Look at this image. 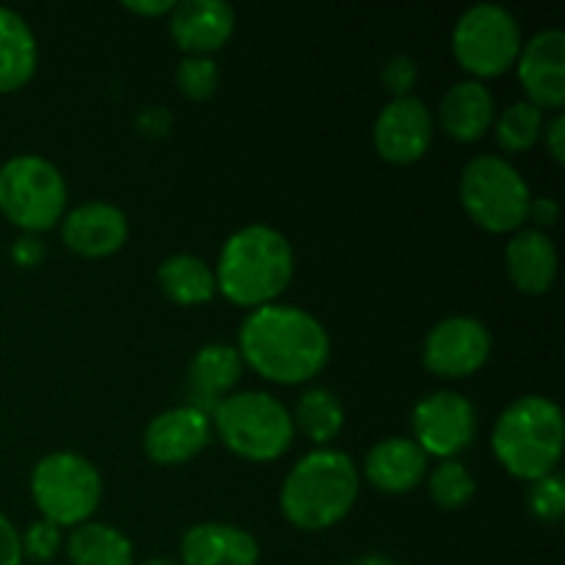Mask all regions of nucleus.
<instances>
[{
	"label": "nucleus",
	"mask_w": 565,
	"mask_h": 565,
	"mask_svg": "<svg viewBox=\"0 0 565 565\" xmlns=\"http://www.w3.org/2000/svg\"><path fill=\"white\" fill-rule=\"evenodd\" d=\"M544 110L530 99H516L508 108H502L494 119V138L502 152L522 154L539 143L544 136Z\"/></svg>",
	"instance_id": "nucleus-26"
},
{
	"label": "nucleus",
	"mask_w": 565,
	"mask_h": 565,
	"mask_svg": "<svg viewBox=\"0 0 565 565\" xmlns=\"http://www.w3.org/2000/svg\"><path fill=\"white\" fill-rule=\"evenodd\" d=\"M417 81L419 66L412 55H392L381 66V83H384L386 92H392V97H408V94H414Z\"/></svg>",
	"instance_id": "nucleus-31"
},
{
	"label": "nucleus",
	"mask_w": 565,
	"mask_h": 565,
	"mask_svg": "<svg viewBox=\"0 0 565 565\" xmlns=\"http://www.w3.org/2000/svg\"><path fill=\"white\" fill-rule=\"evenodd\" d=\"M31 497L42 519L61 530H72L92 522L103 502V475L81 452H50L33 467Z\"/></svg>",
	"instance_id": "nucleus-8"
},
{
	"label": "nucleus",
	"mask_w": 565,
	"mask_h": 565,
	"mask_svg": "<svg viewBox=\"0 0 565 565\" xmlns=\"http://www.w3.org/2000/svg\"><path fill=\"white\" fill-rule=\"evenodd\" d=\"M373 143L386 163L408 166L423 160L434 143V114L425 99L417 94L392 97L375 116Z\"/></svg>",
	"instance_id": "nucleus-12"
},
{
	"label": "nucleus",
	"mask_w": 565,
	"mask_h": 565,
	"mask_svg": "<svg viewBox=\"0 0 565 565\" xmlns=\"http://www.w3.org/2000/svg\"><path fill=\"white\" fill-rule=\"evenodd\" d=\"M125 9L141 17H163V14H171L174 0H127Z\"/></svg>",
	"instance_id": "nucleus-36"
},
{
	"label": "nucleus",
	"mask_w": 565,
	"mask_h": 565,
	"mask_svg": "<svg viewBox=\"0 0 565 565\" xmlns=\"http://www.w3.org/2000/svg\"><path fill=\"white\" fill-rule=\"evenodd\" d=\"M36 64L39 44L33 28L20 11L0 6V94L25 86Z\"/></svg>",
	"instance_id": "nucleus-22"
},
{
	"label": "nucleus",
	"mask_w": 565,
	"mask_h": 565,
	"mask_svg": "<svg viewBox=\"0 0 565 565\" xmlns=\"http://www.w3.org/2000/svg\"><path fill=\"white\" fill-rule=\"evenodd\" d=\"M522 44V22L500 3L469 6L452 28V53L475 81L511 70Z\"/></svg>",
	"instance_id": "nucleus-9"
},
{
	"label": "nucleus",
	"mask_w": 565,
	"mask_h": 565,
	"mask_svg": "<svg viewBox=\"0 0 565 565\" xmlns=\"http://www.w3.org/2000/svg\"><path fill=\"white\" fill-rule=\"evenodd\" d=\"M158 285L169 301L180 307H199L218 292L215 274L196 254H171L160 263Z\"/></svg>",
	"instance_id": "nucleus-24"
},
{
	"label": "nucleus",
	"mask_w": 565,
	"mask_h": 565,
	"mask_svg": "<svg viewBox=\"0 0 565 565\" xmlns=\"http://www.w3.org/2000/svg\"><path fill=\"white\" fill-rule=\"evenodd\" d=\"M290 417L296 434L318 447H329L345 428V406L326 386H312V390L301 392Z\"/></svg>",
	"instance_id": "nucleus-25"
},
{
	"label": "nucleus",
	"mask_w": 565,
	"mask_h": 565,
	"mask_svg": "<svg viewBox=\"0 0 565 565\" xmlns=\"http://www.w3.org/2000/svg\"><path fill=\"white\" fill-rule=\"evenodd\" d=\"M130 235L125 210L110 202H83L61 218V241L72 254L103 259L119 252Z\"/></svg>",
	"instance_id": "nucleus-15"
},
{
	"label": "nucleus",
	"mask_w": 565,
	"mask_h": 565,
	"mask_svg": "<svg viewBox=\"0 0 565 565\" xmlns=\"http://www.w3.org/2000/svg\"><path fill=\"white\" fill-rule=\"evenodd\" d=\"M565 447L563 408L552 397H516L497 417L491 430V452L508 475L519 480L544 478L557 472Z\"/></svg>",
	"instance_id": "nucleus-4"
},
{
	"label": "nucleus",
	"mask_w": 565,
	"mask_h": 565,
	"mask_svg": "<svg viewBox=\"0 0 565 565\" xmlns=\"http://www.w3.org/2000/svg\"><path fill=\"white\" fill-rule=\"evenodd\" d=\"M505 268L513 287L527 296H544L557 279V248L546 232L519 230L508 241Z\"/></svg>",
	"instance_id": "nucleus-21"
},
{
	"label": "nucleus",
	"mask_w": 565,
	"mask_h": 565,
	"mask_svg": "<svg viewBox=\"0 0 565 565\" xmlns=\"http://www.w3.org/2000/svg\"><path fill=\"white\" fill-rule=\"evenodd\" d=\"M138 565H180V563L171 561V557H147V561Z\"/></svg>",
	"instance_id": "nucleus-39"
},
{
	"label": "nucleus",
	"mask_w": 565,
	"mask_h": 565,
	"mask_svg": "<svg viewBox=\"0 0 565 565\" xmlns=\"http://www.w3.org/2000/svg\"><path fill=\"white\" fill-rule=\"evenodd\" d=\"M221 72L213 55H185L177 64V88L182 97L193 103H204L218 92Z\"/></svg>",
	"instance_id": "nucleus-28"
},
{
	"label": "nucleus",
	"mask_w": 565,
	"mask_h": 565,
	"mask_svg": "<svg viewBox=\"0 0 565 565\" xmlns=\"http://www.w3.org/2000/svg\"><path fill=\"white\" fill-rule=\"evenodd\" d=\"M235 9L224 0H182L169 14V31L185 55H213L235 33Z\"/></svg>",
	"instance_id": "nucleus-16"
},
{
	"label": "nucleus",
	"mask_w": 565,
	"mask_h": 565,
	"mask_svg": "<svg viewBox=\"0 0 565 565\" xmlns=\"http://www.w3.org/2000/svg\"><path fill=\"white\" fill-rule=\"evenodd\" d=\"M414 441L423 447L425 456L439 461L458 458L475 439L478 430V412L472 401L458 392L441 390L419 397L412 408Z\"/></svg>",
	"instance_id": "nucleus-10"
},
{
	"label": "nucleus",
	"mask_w": 565,
	"mask_h": 565,
	"mask_svg": "<svg viewBox=\"0 0 565 565\" xmlns=\"http://www.w3.org/2000/svg\"><path fill=\"white\" fill-rule=\"evenodd\" d=\"M141 121H147V130L152 132V136H160V132L169 130L171 116H166L163 108H147L141 114Z\"/></svg>",
	"instance_id": "nucleus-37"
},
{
	"label": "nucleus",
	"mask_w": 565,
	"mask_h": 565,
	"mask_svg": "<svg viewBox=\"0 0 565 565\" xmlns=\"http://www.w3.org/2000/svg\"><path fill=\"white\" fill-rule=\"evenodd\" d=\"M527 508L541 524H557L565 513V480L561 472L533 480L527 489Z\"/></svg>",
	"instance_id": "nucleus-29"
},
{
	"label": "nucleus",
	"mask_w": 565,
	"mask_h": 565,
	"mask_svg": "<svg viewBox=\"0 0 565 565\" xmlns=\"http://www.w3.org/2000/svg\"><path fill=\"white\" fill-rule=\"evenodd\" d=\"M425 483H428L430 500L441 511H461L478 494V480L469 472L467 463H461L458 458H447V461H439L434 469H428Z\"/></svg>",
	"instance_id": "nucleus-27"
},
{
	"label": "nucleus",
	"mask_w": 565,
	"mask_h": 565,
	"mask_svg": "<svg viewBox=\"0 0 565 565\" xmlns=\"http://www.w3.org/2000/svg\"><path fill=\"white\" fill-rule=\"evenodd\" d=\"M351 565H401V563L392 561V557H386V555H364V557H359V561H353Z\"/></svg>",
	"instance_id": "nucleus-38"
},
{
	"label": "nucleus",
	"mask_w": 565,
	"mask_h": 565,
	"mask_svg": "<svg viewBox=\"0 0 565 565\" xmlns=\"http://www.w3.org/2000/svg\"><path fill=\"white\" fill-rule=\"evenodd\" d=\"M0 565H22L20 530L6 513H0Z\"/></svg>",
	"instance_id": "nucleus-33"
},
{
	"label": "nucleus",
	"mask_w": 565,
	"mask_h": 565,
	"mask_svg": "<svg viewBox=\"0 0 565 565\" xmlns=\"http://www.w3.org/2000/svg\"><path fill=\"white\" fill-rule=\"evenodd\" d=\"M527 221H533L535 230H541V232H546L550 226H555L557 221H561V204H557V199L533 196V202H530Z\"/></svg>",
	"instance_id": "nucleus-34"
},
{
	"label": "nucleus",
	"mask_w": 565,
	"mask_h": 565,
	"mask_svg": "<svg viewBox=\"0 0 565 565\" xmlns=\"http://www.w3.org/2000/svg\"><path fill=\"white\" fill-rule=\"evenodd\" d=\"M241 351L230 342H207L196 351V356L188 364V392H191V406L199 412L213 414L221 401L235 392L243 375Z\"/></svg>",
	"instance_id": "nucleus-19"
},
{
	"label": "nucleus",
	"mask_w": 565,
	"mask_h": 565,
	"mask_svg": "<svg viewBox=\"0 0 565 565\" xmlns=\"http://www.w3.org/2000/svg\"><path fill=\"white\" fill-rule=\"evenodd\" d=\"M70 565H132L136 550L121 530L105 522H86L72 527L66 539Z\"/></svg>",
	"instance_id": "nucleus-23"
},
{
	"label": "nucleus",
	"mask_w": 565,
	"mask_h": 565,
	"mask_svg": "<svg viewBox=\"0 0 565 565\" xmlns=\"http://www.w3.org/2000/svg\"><path fill=\"white\" fill-rule=\"evenodd\" d=\"M44 257H47V246L39 241V235H25L22 232L14 241V246H11V259L20 268H36V265L44 263Z\"/></svg>",
	"instance_id": "nucleus-32"
},
{
	"label": "nucleus",
	"mask_w": 565,
	"mask_h": 565,
	"mask_svg": "<svg viewBox=\"0 0 565 565\" xmlns=\"http://www.w3.org/2000/svg\"><path fill=\"white\" fill-rule=\"evenodd\" d=\"M491 348L494 340L486 323L469 315H452L425 334L423 364L439 379H469L489 362Z\"/></svg>",
	"instance_id": "nucleus-11"
},
{
	"label": "nucleus",
	"mask_w": 565,
	"mask_h": 565,
	"mask_svg": "<svg viewBox=\"0 0 565 565\" xmlns=\"http://www.w3.org/2000/svg\"><path fill=\"white\" fill-rule=\"evenodd\" d=\"M210 423L226 450L252 463L276 461L296 439L290 412L268 392H232L215 406Z\"/></svg>",
	"instance_id": "nucleus-5"
},
{
	"label": "nucleus",
	"mask_w": 565,
	"mask_h": 565,
	"mask_svg": "<svg viewBox=\"0 0 565 565\" xmlns=\"http://www.w3.org/2000/svg\"><path fill=\"white\" fill-rule=\"evenodd\" d=\"M458 196L469 218L491 235L524 230L533 202L522 171L502 154H478L469 160L461 171Z\"/></svg>",
	"instance_id": "nucleus-6"
},
{
	"label": "nucleus",
	"mask_w": 565,
	"mask_h": 565,
	"mask_svg": "<svg viewBox=\"0 0 565 565\" xmlns=\"http://www.w3.org/2000/svg\"><path fill=\"white\" fill-rule=\"evenodd\" d=\"M20 546H22V561L33 563H50L64 546V535L61 527H55L47 519H39V522L28 524L25 533H20Z\"/></svg>",
	"instance_id": "nucleus-30"
},
{
	"label": "nucleus",
	"mask_w": 565,
	"mask_h": 565,
	"mask_svg": "<svg viewBox=\"0 0 565 565\" xmlns=\"http://www.w3.org/2000/svg\"><path fill=\"white\" fill-rule=\"evenodd\" d=\"M66 180L42 154H14L0 166V213L25 235L53 230L66 213Z\"/></svg>",
	"instance_id": "nucleus-7"
},
{
	"label": "nucleus",
	"mask_w": 565,
	"mask_h": 565,
	"mask_svg": "<svg viewBox=\"0 0 565 565\" xmlns=\"http://www.w3.org/2000/svg\"><path fill=\"white\" fill-rule=\"evenodd\" d=\"M215 287L226 301L259 309L279 301L296 274L290 241L268 224H248L226 237L213 268Z\"/></svg>",
	"instance_id": "nucleus-2"
},
{
	"label": "nucleus",
	"mask_w": 565,
	"mask_h": 565,
	"mask_svg": "<svg viewBox=\"0 0 565 565\" xmlns=\"http://www.w3.org/2000/svg\"><path fill=\"white\" fill-rule=\"evenodd\" d=\"M428 461L423 447L408 436L375 441L364 456V478L381 494H408L425 483Z\"/></svg>",
	"instance_id": "nucleus-17"
},
{
	"label": "nucleus",
	"mask_w": 565,
	"mask_h": 565,
	"mask_svg": "<svg viewBox=\"0 0 565 565\" xmlns=\"http://www.w3.org/2000/svg\"><path fill=\"white\" fill-rule=\"evenodd\" d=\"M544 143H546V149H550L552 160H555L557 166H563L565 163V114L563 110H557V114L544 125Z\"/></svg>",
	"instance_id": "nucleus-35"
},
{
	"label": "nucleus",
	"mask_w": 565,
	"mask_h": 565,
	"mask_svg": "<svg viewBox=\"0 0 565 565\" xmlns=\"http://www.w3.org/2000/svg\"><path fill=\"white\" fill-rule=\"evenodd\" d=\"M516 75L524 94L541 110H561L565 105V33L546 28L522 44Z\"/></svg>",
	"instance_id": "nucleus-13"
},
{
	"label": "nucleus",
	"mask_w": 565,
	"mask_h": 565,
	"mask_svg": "<svg viewBox=\"0 0 565 565\" xmlns=\"http://www.w3.org/2000/svg\"><path fill=\"white\" fill-rule=\"evenodd\" d=\"M494 94L483 81H475V77L452 83L439 103V127L452 141H480L494 127Z\"/></svg>",
	"instance_id": "nucleus-20"
},
{
	"label": "nucleus",
	"mask_w": 565,
	"mask_h": 565,
	"mask_svg": "<svg viewBox=\"0 0 565 565\" xmlns=\"http://www.w3.org/2000/svg\"><path fill=\"white\" fill-rule=\"evenodd\" d=\"M180 565H259V544L230 522H199L180 539Z\"/></svg>",
	"instance_id": "nucleus-18"
},
{
	"label": "nucleus",
	"mask_w": 565,
	"mask_h": 565,
	"mask_svg": "<svg viewBox=\"0 0 565 565\" xmlns=\"http://www.w3.org/2000/svg\"><path fill=\"white\" fill-rule=\"evenodd\" d=\"M213 436L210 414L196 406H174L160 412L143 430V452L158 467H180L196 458Z\"/></svg>",
	"instance_id": "nucleus-14"
},
{
	"label": "nucleus",
	"mask_w": 565,
	"mask_h": 565,
	"mask_svg": "<svg viewBox=\"0 0 565 565\" xmlns=\"http://www.w3.org/2000/svg\"><path fill=\"white\" fill-rule=\"evenodd\" d=\"M235 348L246 367L285 386L312 381L331 356L326 326L307 309L279 301L246 315Z\"/></svg>",
	"instance_id": "nucleus-1"
},
{
	"label": "nucleus",
	"mask_w": 565,
	"mask_h": 565,
	"mask_svg": "<svg viewBox=\"0 0 565 565\" xmlns=\"http://www.w3.org/2000/svg\"><path fill=\"white\" fill-rule=\"evenodd\" d=\"M359 469L348 452L318 447L292 463L279 491V508L292 527L320 533L340 524L359 500Z\"/></svg>",
	"instance_id": "nucleus-3"
}]
</instances>
